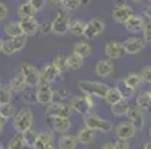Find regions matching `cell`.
Instances as JSON below:
<instances>
[{
  "label": "cell",
  "mask_w": 151,
  "mask_h": 149,
  "mask_svg": "<svg viewBox=\"0 0 151 149\" xmlns=\"http://www.w3.org/2000/svg\"><path fill=\"white\" fill-rule=\"evenodd\" d=\"M3 33L8 37H15V36H21L23 31L19 29V23L18 21H8V23L3 26Z\"/></svg>",
  "instance_id": "obj_29"
},
{
  "label": "cell",
  "mask_w": 151,
  "mask_h": 149,
  "mask_svg": "<svg viewBox=\"0 0 151 149\" xmlns=\"http://www.w3.org/2000/svg\"><path fill=\"white\" fill-rule=\"evenodd\" d=\"M37 14V11L27 2H23V3H19L18 5V8H17V15L19 16V18H24V16H35Z\"/></svg>",
  "instance_id": "obj_30"
},
{
  "label": "cell",
  "mask_w": 151,
  "mask_h": 149,
  "mask_svg": "<svg viewBox=\"0 0 151 149\" xmlns=\"http://www.w3.org/2000/svg\"><path fill=\"white\" fill-rule=\"evenodd\" d=\"M132 2H133V3H141L142 0H132Z\"/></svg>",
  "instance_id": "obj_55"
},
{
  "label": "cell",
  "mask_w": 151,
  "mask_h": 149,
  "mask_svg": "<svg viewBox=\"0 0 151 149\" xmlns=\"http://www.w3.org/2000/svg\"><path fill=\"white\" fill-rule=\"evenodd\" d=\"M66 60H68V69L69 70H79L84 66V58H81L75 52H72L70 55H68Z\"/></svg>",
  "instance_id": "obj_31"
},
{
  "label": "cell",
  "mask_w": 151,
  "mask_h": 149,
  "mask_svg": "<svg viewBox=\"0 0 151 149\" xmlns=\"http://www.w3.org/2000/svg\"><path fill=\"white\" fill-rule=\"evenodd\" d=\"M142 37H144V40L145 42H151V21H148V23L145 24V27H144V30H142Z\"/></svg>",
  "instance_id": "obj_45"
},
{
  "label": "cell",
  "mask_w": 151,
  "mask_h": 149,
  "mask_svg": "<svg viewBox=\"0 0 151 149\" xmlns=\"http://www.w3.org/2000/svg\"><path fill=\"white\" fill-rule=\"evenodd\" d=\"M39 31H40L42 34H50V33H52V31H51V21H47V23L40 24V26H39Z\"/></svg>",
  "instance_id": "obj_47"
},
{
  "label": "cell",
  "mask_w": 151,
  "mask_h": 149,
  "mask_svg": "<svg viewBox=\"0 0 151 149\" xmlns=\"http://www.w3.org/2000/svg\"><path fill=\"white\" fill-rule=\"evenodd\" d=\"M148 3H150V5H151V0H148Z\"/></svg>",
  "instance_id": "obj_60"
},
{
  "label": "cell",
  "mask_w": 151,
  "mask_h": 149,
  "mask_svg": "<svg viewBox=\"0 0 151 149\" xmlns=\"http://www.w3.org/2000/svg\"><path fill=\"white\" fill-rule=\"evenodd\" d=\"M19 72H21V75L24 76L27 85H29V87H32V88H36L37 85L42 82V73H40V70L35 64H32V63L23 61V63H21V66H19Z\"/></svg>",
  "instance_id": "obj_5"
},
{
  "label": "cell",
  "mask_w": 151,
  "mask_h": 149,
  "mask_svg": "<svg viewBox=\"0 0 151 149\" xmlns=\"http://www.w3.org/2000/svg\"><path fill=\"white\" fill-rule=\"evenodd\" d=\"M127 118L136 127V130H142L144 128L145 116H144V112L138 108V106H130V109H129V112H127Z\"/></svg>",
  "instance_id": "obj_20"
},
{
  "label": "cell",
  "mask_w": 151,
  "mask_h": 149,
  "mask_svg": "<svg viewBox=\"0 0 151 149\" xmlns=\"http://www.w3.org/2000/svg\"><path fill=\"white\" fill-rule=\"evenodd\" d=\"M141 78H142V82L145 83H151V66H147L142 69V72L139 73Z\"/></svg>",
  "instance_id": "obj_41"
},
{
  "label": "cell",
  "mask_w": 151,
  "mask_h": 149,
  "mask_svg": "<svg viewBox=\"0 0 151 149\" xmlns=\"http://www.w3.org/2000/svg\"><path fill=\"white\" fill-rule=\"evenodd\" d=\"M82 121H84V125H87L88 128H91L93 131H99V133H109L114 130V124L109 121V119H105V118H100L94 113H85L82 115Z\"/></svg>",
  "instance_id": "obj_3"
},
{
  "label": "cell",
  "mask_w": 151,
  "mask_h": 149,
  "mask_svg": "<svg viewBox=\"0 0 151 149\" xmlns=\"http://www.w3.org/2000/svg\"><path fill=\"white\" fill-rule=\"evenodd\" d=\"M136 106L144 112V113H148L151 112V97L148 94V91L145 93H141L136 98Z\"/></svg>",
  "instance_id": "obj_28"
},
{
  "label": "cell",
  "mask_w": 151,
  "mask_h": 149,
  "mask_svg": "<svg viewBox=\"0 0 151 149\" xmlns=\"http://www.w3.org/2000/svg\"><path fill=\"white\" fill-rule=\"evenodd\" d=\"M12 96L14 93L11 91L9 85H0V104H5V103H11L12 101Z\"/></svg>",
  "instance_id": "obj_37"
},
{
  "label": "cell",
  "mask_w": 151,
  "mask_h": 149,
  "mask_svg": "<svg viewBox=\"0 0 151 149\" xmlns=\"http://www.w3.org/2000/svg\"><path fill=\"white\" fill-rule=\"evenodd\" d=\"M78 146V139L73 134L69 133H64L58 137L57 142V149H75Z\"/></svg>",
  "instance_id": "obj_23"
},
{
  "label": "cell",
  "mask_w": 151,
  "mask_h": 149,
  "mask_svg": "<svg viewBox=\"0 0 151 149\" xmlns=\"http://www.w3.org/2000/svg\"><path fill=\"white\" fill-rule=\"evenodd\" d=\"M130 109V104L126 98H121L120 101L111 104V113L114 116H118V118H123V116H127V112Z\"/></svg>",
  "instance_id": "obj_24"
},
{
  "label": "cell",
  "mask_w": 151,
  "mask_h": 149,
  "mask_svg": "<svg viewBox=\"0 0 151 149\" xmlns=\"http://www.w3.org/2000/svg\"><path fill=\"white\" fill-rule=\"evenodd\" d=\"M142 15L145 16V18H148V21H151V5L148 3V6H145L144 9H142Z\"/></svg>",
  "instance_id": "obj_48"
},
{
  "label": "cell",
  "mask_w": 151,
  "mask_h": 149,
  "mask_svg": "<svg viewBox=\"0 0 151 149\" xmlns=\"http://www.w3.org/2000/svg\"><path fill=\"white\" fill-rule=\"evenodd\" d=\"M145 43H147V42L144 40V37H139V36H130L129 39L124 40L123 46H124L126 54H129V55H135V54L141 52V51L145 48Z\"/></svg>",
  "instance_id": "obj_16"
},
{
  "label": "cell",
  "mask_w": 151,
  "mask_h": 149,
  "mask_svg": "<svg viewBox=\"0 0 151 149\" xmlns=\"http://www.w3.org/2000/svg\"><path fill=\"white\" fill-rule=\"evenodd\" d=\"M121 98H123V97H121L120 91H118L117 88H114V87H112V88L109 87V90H108L106 96L103 97V100H105L108 104H109V106H111V104H114V103H117V101H120Z\"/></svg>",
  "instance_id": "obj_32"
},
{
  "label": "cell",
  "mask_w": 151,
  "mask_h": 149,
  "mask_svg": "<svg viewBox=\"0 0 151 149\" xmlns=\"http://www.w3.org/2000/svg\"><path fill=\"white\" fill-rule=\"evenodd\" d=\"M27 45V36L21 34V36H15V37H9L8 40H3V46H2V52L5 55H14L19 51H23Z\"/></svg>",
  "instance_id": "obj_6"
},
{
  "label": "cell",
  "mask_w": 151,
  "mask_h": 149,
  "mask_svg": "<svg viewBox=\"0 0 151 149\" xmlns=\"http://www.w3.org/2000/svg\"><path fill=\"white\" fill-rule=\"evenodd\" d=\"M114 70H115V64H114V60L111 58L99 60L94 66V73L99 78H109L114 75Z\"/></svg>",
  "instance_id": "obj_17"
},
{
  "label": "cell",
  "mask_w": 151,
  "mask_h": 149,
  "mask_svg": "<svg viewBox=\"0 0 151 149\" xmlns=\"http://www.w3.org/2000/svg\"><path fill=\"white\" fill-rule=\"evenodd\" d=\"M19 29L23 31L24 36L30 37V36H35L37 31H39V26L40 23L35 18V16H24V18H19Z\"/></svg>",
  "instance_id": "obj_14"
},
{
  "label": "cell",
  "mask_w": 151,
  "mask_h": 149,
  "mask_svg": "<svg viewBox=\"0 0 151 149\" xmlns=\"http://www.w3.org/2000/svg\"><path fill=\"white\" fill-rule=\"evenodd\" d=\"M2 46H3V39L0 37V52H2Z\"/></svg>",
  "instance_id": "obj_54"
},
{
  "label": "cell",
  "mask_w": 151,
  "mask_h": 149,
  "mask_svg": "<svg viewBox=\"0 0 151 149\" xmlns=\"http://www.w3.org/2000/svg\"><path fill=\"white\" fill-rule=\"evenodd\" d=\"M21 98H23V101L27 103V104L37 103V100H36V91H33V90H24L23 93H21Z\"/></svg>",
  "instance_id": "obj_40"
},
{
  "label": "cell",
  "mask_w": 151,
  "mask_h": 149,
  "mask_svg": "<svg viewBox=\"0 0 151 149\" xmlns=\"http://www.w3.org/2000/svg\"><path fill=\"white\" fill-rule=\"evenodd\" d=\"M145 24H147V23H145V16H144V15H138V14H132V15L123 23L124 29H126L129 33H133V34L142 33Z\"/></svg>",
  "instance_id": "obj_9"
},
{
  "label": "cell",
  "mask_w": 151,
  "mask_h": 149,
  "mask_svg": "<svg viewBox=\"0 0 151 149\" xmlns=\"http://www.w3.org/2000/svg\"><path fill=\"white\" fill-rule=\"evenodd\" d=\"M100 149H115V146H114V143L112 142H106V143H103L102 145V148Z\"/></svg>",
  "instance_id": "obj_49"
},
{
  "label": "cell",
  "mask_w": 151,
  "mask_h": 149,
  "mask_svg": "<svg viewBox=\"0 0 151 149\" xmlns=\"http://www.w3.org/2000/svg\"><path fill=\"white\" fill-rule=\"evenodd\" d=\"M0 112H2L3 118L8 121V119L14 118V115L17 113V108L12 104V101L11 103H5V104H0Z\"/></svg>",
  "instance_id": "obj_34"
},
{
  "label": "cell",
  "mask_w": 151,
  "mask_h": 149,
  "mask_svg": "<svg viewBox=\"0 0 151 149\" xmlns=\"http://www.w3.org/2000/svg\"><path fill=\"white\" fill-rule=\"evenodd\" d=\"M103 52L106 55V58H111V60H120L126 55V51H124V46L123 43H120V42L117 40H109L108 43L105 45L103 48Z\"/></svg>",
  "instance_id": "obj_15"
},
{
  "label": "cell",
  "mask_w": 151,
  "mask_h": 149,
  "mask_svg": "<svg viewBox=\"0 0 151 149\" xmlns=\"http://www.w3.org/2000/svg\"><path fill=\"white\" fill-rule=\"evenodd\" d=\"M124 81L130 85V87L133 88V90H136V88H139L141 87V83H142V78H141V75L139 73H135V72H130L126 78H124Z\"/></svg>",
  "instance_id": "obj_36"
},
{
  "label": "cell",
  "mask_w": 151,
  "mask_h": 149,
  "mask_svg": "<svg viewBox=\"0 0 151 149\" xmlns=\"http://www.w3.org/2000/svg\"><path fill=\"white\" fill-rule=\"evenodd\" d=\"M68 104L70 106L72 112H76L79 115H85V113H90V111L94 108V101L91 96H72L68 101Z\"/></svg>",
  "instance_id": "obj_4"
},
{
  "label": "cell",
  "mask_w": 151,
  "mask_h": 149,
  "mask_svg": "<svg viewBox=\"0 0 151 149\" xmlns=\"http://www.w3.org/2000/svg\"><path fill=\"white\" fill-rule=\"evenodd\" d=\"M105 21L99 16L90 19L87 24H85V30H84V37L87 40H93V39H97L103 31H105Z\"/></svg>",
  "instance_id": "obj_8"
},
{
  "label": "cell",
  "mask_w": 151,
  "mask_h": 149,
  "mask_svg": "<svg viewBox=\"0 0 151 149\" xmlns=\"http://www.w3.org/2000/svg\"><path fill=\"white\" fill-rule=\"evenodd\" d=\"M115 88L120 91V94H121V97L123 98H126V100H129V98H132L133 96H135V90L129 85L124 79H118L117 81V85H115Z\"/></svg>",
  "instance_id": "obj_27"
},
{
  "label": "cell",
  "mask_w": 151,
  "mask_h": 149,
  "mask_svg": "<svg viewBox=\"0 0 151 149\" xmlns=\"http://www.w3.org/2000/svg\"><path fill=\"white\" fill-rule=\"evenodd\" d=\"M6 149H27V145L24 143L23 139H21V134L17 133V136L11 137V140L8 142Z\"/></svg>",
  "instance_id": "obj_35"
},
{
  "label": "cell",
  "mask_w": 151,
  "mask_h": 149,
  "mask_svg": "<svg viewBox=\"0 0 151 149\" xmlns=\"http://www.w3.org/2000/svg\"><path fill=\"white\" fill-rule=\"evenodd\" d=\"M61 6H63L64 11L73 12V11H78L82 6V0H63Z\"/></svg>",
  "instance_id": "obj_38"
},
{
  "label": "cell",
  "mask_w": 151,
  "mask_h": 149,
  "mask_svg": "<svg viewBox=\"0 0 151 149\" xmlns=\"http://www.w3.org/2000/svg\"><path fill=\"white\" fill-rule=\"evenodd\" d=\"M8 15H9V6H8V3L0 0V21L6 19Z\"/></svg>",
  "instance_id": "obj_42"
},
{
  "label": "cell",
  "mask_w": 151,
  "mask_h": 149,
  "mask_svg": "<svg viewBox=\"0 0 151 149\" xmlns=\"http://www.w3.org/2000/svg\"><path fill=\"white\" fill-rule=\"evenodd\" d=\"M0 121H2V122H5V124H6V119L3 118V115H2V112H0Z\"/></svg>",
  "instance_id": "obj_53"
},
{
  "label": "cell",
  "mask_w": 151,
  "mask_h": 149,
  "mask_svg": "<svg viewBox=\"0 0 151 149\" xmlns=\"http://www.w3.org/2000/svg\"><path fill=\"white\" fill-rule=\"evenodd\" d=\"M3 128H5V122L0 121V136H2V133H3Z\"/></svg>",
  "instance_id": "obj_52"
},
{
  "label": "cell",
  "mask_w": 151,
  "mask_h": 149,
  "mask_svg": "<svg viewBox=\"0 0 151 149\" xmlns=\"http://www.w3.org/2000/svg\"><path fill=\"white\" fill-rule=\"evenodd\" d=\"M73 52L76 55H79L81 58H87V57H91L93 48L88 43V40H81V42H76L73 45Z\"/></svg>",
  "instance_id": "obj_26"
},
{
  "label": "cell",
  "mask_w": 151,
  "mask_h": 149,
  "mask_svg": "<svg viewBox=\"0 0 151 149\" xmlns=\"http://www.w3.org/2000/svg\"><path fill=\"white\" fill-rule=\"evenodd\" d=\"M142 149H151V142H147V143H144Z\"/></svg>",
  "instance_id": "obj_51"
},
{
  "label": "cell",
  "mask_w": 151,
  "mask_h": 149,
  "mask_svg": "<svg viewBox=\"0 0 151 149\" xmlns=\"http://www.w3.org/2000/svg\"><path fill=\"white\" fill-rule=\"evenodd\" d=\"M9 88H11V91L14 93V94H21L24 90H27V82H26V79H24V76L21 75V72H17L12 78H11V81H9Z\"/></svg>",
  "instance_id": "obj_21"
},
{
  "label": "cell",
  "mask_w": 151,
  "mask_h": 149,
  "mask_svg": "<svg viewBox=\"0 0 151 149\" xmlns=\"http://www.w3.org/2000/svg\"><path fill=\"white\" fill-rule=\"evenodd\" d=\"M69 15H68V11L64 9H60L57 11L54 19L51 21V31L57 36H64L68 33V24H69Z\"/></svg>",
  "instance_id": "obj_7"
},
{
  "label": "cell",
  "mask_w": 151,
  "mask_h": 149,
  "mask_svg": "<svg viewBox=\"0 0 151 149\" xmlns=\"http://www.w3.org/2000/svg\"><path fill=\"white\" fill-rule=\"evenodd\" d=\"M136 127L130 122V121H123L117 125V128H115V134L118 139H132L135 134H136Z\"/></svg>",
  "instance_id": "obj_18"
},
{
  "label": "cell",
  "mask_w": 151,
  "mask_h": 149,
  "mask_svg": "<svg viewBox=\"0 0 151 149\" xmlns=\"http://www.w3.org/2000/svg\"><path fill=\"white\" fill-rule=\"evenodd\" d=\"M54 64H55V67L58 69V72L63 75L66 70H69L68 69V60H66V55H57L55 58H54Z\"/></svg>",
  "instance_id": "obj_39"
},
{
  "label": "cell",
  "mask_w": 151,
  "mask_h": 149,
  "mask_svg": "<svg viewBox=\"0 0 151 149\" xmlns=\"http://www.w3.org/2000/svg\"><path fill=\"white\" fill-rule=\"evenodd\" d=\"M0 85H2V76H0Z\"/></svg>",
  "instance_id": "obj_58"
},
{
  "label": "cell",
  "mask_w": 151,
  "mask_h": 149,
  "mask_svg": "<svg viewBox=\"0 0 151 149\" xmlns=\"http://www.w3.org/2000/svg\"><path fill=\"white\" fill-rule=\"evenodd\" d=\"M32 149H55L52 143H44L40 140H36V143L32 146Z\"/></svg>",
  "instance_id": "obj_46"
},
{
  "label": "cell",
  "mask_w": 151,
  "mask_h": 149,
  "mask_svg": "<svg viewBox=\"0 0 151 149\" xmlns=\"http://www.w3.org/2000/svg\"><path fill=\"white\" fill-rule=\"evenodd\" d=\"M27 2L39 12V11H42L45 8V3H47V0H27Z\"/></svg>",
  "instance_id": "obj_44"
},
{
  "label": "cell",
  "mask_w": 151,
  "mask_h": 149,
  "mask_svg": "<svg viewBox=\"0 0 151 149\" xmlns=\"http://www.w3.org/2000/svg\"><path fill=\"white\" fill-rule=\"evenodd\" d=\"M148 134H150V139H151V128H150V133Z\"/></svg>",
  "instance_id": "obj_57"
},
{
  "label": "cell",
  "mask_w": 151,
  "mask_h": 149,
  "mask_svg": "<svg viewBox=\"0 0 151 149\" xmlns=\"http://www.w3.org/2000/svg\"><path fill=\"white\" fill-rule=\"evenodd\" d=\"M0 149H6V148L3 146V143H0Z\"/></svg>",
  "instance_id": "obj_56"
},
{
  "label": "cell",
  "mask_w": 151,
  "mask_h": 149,
  "mask_svg": "<svg viewBox=\"0 0 151 149\" xmlns=\"http://www.w3.org/2000/svg\"><path fill=\"white\" fill-rule=\"evenodd\" d=\"M148 94H150V97H151V90H150V91H148Z\"/></svg>",
  "instance_id": "obj_59"
},
{
  "label": "cell",
  "mask_w": 151,
  "mask_h": 149,
  "mask_svg": "<svg viewBox=\"0 0 151 149\" xmlns=\"http://www.w3.org/2000/svg\"><path fill=\"white\" fill-rule=\"evenodd\" d=\"M85 21L82 19H69V24H68V33H70L72 36L81 37L84 36V30H85Z\"/></svg>",
  "instance_id": "obj_25"
},
{
  "label": "cell",
  "mask_w": 151,
  "mask_h": 149,
  "mask_svg": "<svg viewBox=\"0 0 151 149\" xmlns=\"http://www.w3.org/2000/svg\"><path fill=\"white\" fill-rule=\"evenodd\" d=\"M47 119L55 133L64 134V133H69V130L72 128L70 116H47Z\"/></svg>",
  "instance_id": "obj_10"
},
{
  "label": "cell",
  "mask_w": 151,
  "mask_h": 149,
  "mask_svg": "<svg viewBox=\"0 0 151 149\" xmlns=\"http://www.w3.org/2000/svg\"><path fill=\"white\" fill-rule=\"evenodd\" d=\"M47 116H70L72 109L68 103L63 101H51L47 106Z\"/></svg>",
  "instance_id": "obj_13"
},
{
  "label": "cell",
  "mask_w": 151,
  "mask_h": 149,
  "mask_svg": "<svg viewBox=\"0 0 151 149\" xmlns=\"http://www.w3.org/2000/svg\"><path fill=\"white\" fill-rule=\"evenodd\" d=\"M78 88L82 91V94H87L91 97H97V98H103L109 90L106 83L99 82V81H88V79H81L78 81Z\"/></svg>",
  "instance_id": "obj_1"
},
{
  "label": "cell",
  "mask_w": 151,
  "mask_h": 149,
  "mask_svg": "<svg viewBox=\"0 0 151 149\" xmlns=\"http://www.w3.org/2000/svg\"><path fill=\"white\" fill-rule=\"evenodd\" d=\"M76 139H78V143L84 145V146H88L94 142L96 139V131H93L91 128H88L87 125L81 127V128L78 130L76 133Z\"/></svg>",
  "instance_id": "obj_22"
},
{
  "label": "cell",
  "mask_w": 151,
  "mask_h": 149,
  "mask_svg": "<svg viewBox=\"0 0 151 149\" xmlns=\"http://www.w3.org/2000/svg\"><path fill=\"white\" fill-rule=\"evenodd\" d=\"M36 100L39 104L42 106H48L52 98H54V90L51 88V83H45V82H40L37 87H36Z\"/></svg>",
  "instance_id": "obj_11"
},
{
  "label": "cell",
  "mask_w": 151,
  "mask_h": 149,
  "mask_svg": "<svg viewBox=\"0 0 151 149\" xmlns=\"http://www.w3.org/2000/svg\"><path fill=\"white\" fill-rule=\"evenodd\" d=\"M12 127L18 134L33 128V112H32V109L30 108L19 109L12 118Z\"/></svg>",
  "instance_id": "obj_2"
},
{
  "label": "cell",
  "mask_w": 151,
  "mask_h": 149,
  "mask_svg": "<svg viewBox=\"0 0 151 149\" xmlns=\"http://www.w3.org/2000/svg\"><path fill=\"white\" fill-rule=\"evenodd\" d=\"M115 149H130V143L127 139H117L114 143Z\"/></svg>",
  "instance_id": "obj_43"
},
{
  "label": "cell",
  "mask_w": 151,
  "mask_h": 149,
  "mask_svg": "<svg viewBox=\"0 0 151 149\" xmlns=\"http://www.w3.org/2000/svg\"><path fill=\"white\" fill-rule=\"evenodd\" d=\"M50 3H52V5H61L63 0H50Z\"/></svg>",
  "instance_id": "obj_50"
},
{
  "label": "cell",
  "mask_w": 151,
  "mask_h": 149,
  "mask_svg": "<svg viewBox=\"0 0 151 149\" xmlns=\"http://www.w3.org/2000/svg\"><path fill=\"white\" fill-rule=\"evenodd\" d=\"M37 131H35L33 128H30V130H27V131H24V133H21V139L24 140V143L27 145V148H32L35 143H36V140H37Z\"/></svg>",
  "instance_id": "obj_33"
},
{
  "label": "cell",
  "mask_w": 151,
  "mask_h": 149,
  "mask_svg": "<svg viewBox=\"0 0 151 149\" xmlns=\"http://www.w3.org/2000/svg\"><path fill=\"white\" fill-rule=\"evenodd\" d=\"M132 14H135L133 12V9H132V6H129L126 2H117V5H115V8L112 9V19L115 21V23H118V24H123L124 21L130 16Z\"/></svg>",
  "instance_id": "obj_12"
},
{
  "label": "cell",
  "mask_w": 151,
  "mask_h": 149,
  "mask_svg": "<svg viewBox=\"0 0 151 149\" xmlns=\"http://www.w3.org/2000/svg\"><path fill=\"white\" fill-rule=\"evenodd\" d=\"M40 73H42V82H45V83H52L61 76V73L58 72V69L55 67V64L52 61L47 63Z\"/></svg>",
  "instance_id": "obj_19"
}]
</instances>
